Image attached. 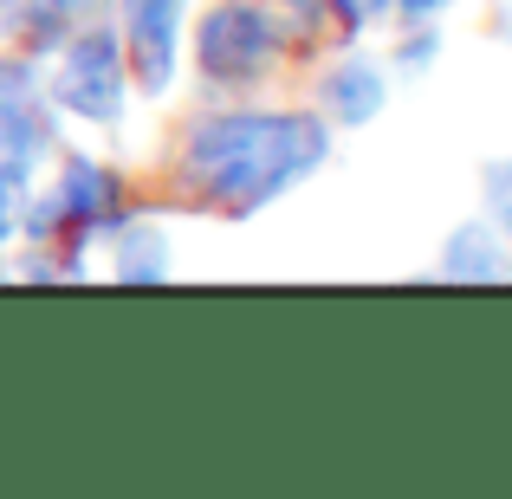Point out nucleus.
<instances>
[{
	"label": "nucleus",
	"instance_id": "nucleus-1",
	"mask_svg": "<svg viewBox=\"0 0 512 499\" xmlns=\"http://www.w3.org/2000/svg\"><path fill=\"white\" fill-rule=\"evenodd\" d=\"M331 156V124L312 111H266V104H234L208 111L182 137V182L221 214H260L286 188L318 175Z\"/></svg>",
	"mask_w": 512,
	"mask_h": 499
},
{
	"label": "nucleus",
	"instance_id": "nucleus-2",
	"mask_svg": "<svg viewBox=\"0 0 512 499\" xmlns=\"http://www.w3.org/2000/svg\"><path fill=\"white\" fill-rule=\"evenodd\" d=\"M286 52V20L260 0H214L195 26V72L214 91H253Z\"/></svg>",
	"mask_w": 512,
	"mask_h": 499
},
{
	"label": "nucleus",
	"instance_id": "nucleus-3",
	"mask_svg": "<svg viewBox=\"0 0 512 499\" xmlns=\"http://www.w3.org/2000/svg\"><path fill=\"white\" fill-rule=\"evenodd\" d=\"M52 91V111L78 117V124H124L130 111V59H124V39L117 26H78L72 39H59V65L46 78Z\"/></svg>",
	"mask_w": 512,
	"mask_h": 499
},
{
	"label": "nucleus",
	"instance_id": "nucleus-4",
	"mask_svg": "<svg viewBox=\"0 0 512 499\" xmlns=\"http://www.w3.org/2000/svg\"><path fill=\"white\" fill-rule=\"evenodd\" d=\"M52 150H59V111H52L46 72L7 52L0 59V182L26 188Z\"/></svg>",
	"mask_w": 512,
	"mask_h": 499
},
{
	"label": "nucleus",
	"instance_id": "nucleus-5",
	"mask_svg": "<svg viewBox=\"0 0 512 499\" xmlns=\"http://www.w3.org/2000/svg\"><path fill=\"white\" fill-rule=\"evenodd\" d=\"M124 26V59H130V85L143 98H163L182 72V20H188V0H117Z\"/></svg>",
	"mask_w": 512,
	"mask_h": 499
},
{
	"label": "nucleus",
	"instance_id": "nucleus-6",
	"mask_svg": "<svg viewBox=\"0 0 512 499\" xmlns=\"http://www.w3.org/2000/svg\"><path fill=\"white\" fill-rule=\"evenodd\" d=\"M52 201H59V234H72V240L111 234L124 221V175L111 163H98V156H65Z\"/></svg>",
	"mask_w": 512,
	"mask_h": 499
},
{
	"label": "nucleus",
	"instance_id": "nucleus-7",
	"mask_svg": "<svg viewBox=\"0 0 512 499\" xmlns=\"http://www.w3.org/2000/svg\"><path fill=\"white\" fill-rule=\"evenodd\" d=\"M383 104H389V78H383V65H376L370 52H344V59H331L325 78H318V111H325V124H338V130L376 124Z\"/></svg>",
	"mask_w": 512,
	"mask_h": 499
},
{
	"label": "nucleus",
	"instance_id": "nucleus-8",
	"mask_svg": "<svg viewBox=\"0 0 512 499\" xmlns=\"http://www.w3.org/2000/svg\"><path fill=\"white\" fill-rule=\"evenodd\" d=\"M441 279H454V286H500V279H512V247L506 234L480 214V221L454 227L448 247H441Z\"/></svg>",
	"mask_w": 512,
	"mask_h": 499
},
{
	"label": "nucleus",
	"instance_id": "nucleus-9",
	"mask_svg": "<svg viewBox=\"0 0 512 499\" xmlns=\"http://www.w3.org/2000/svg\"><path fill=\"white\" fill-rule=\"evenodd\" d=\"M104 247H111V273L124 279V286H156V279H169V234L156 221H117Z\"/></svg>",
	"mask_w": 512,
	"mask_h": 499
},
{
	"label": "nucleus",
	"instance_id": "nucleus-10",
	"mask_svg": "<svg viewBox=\"0 0 512 499\" xmlns=\"http://www.w3.org/2000/svg\"><path fill=\"white\" fill-rule=\"evenodd\" d=\"M480 195H487V221L506 234V247H512V156L506 163H487L480 169Z\"/></svg>",
	"mask_w": 512,
	"mask_h": 499
},
{
	"label": "nucleus",
	"instance_id": "nucleus-11",
	"mask_svg": "<svg viewBox=\"0 0 512 499\" xmlns=\"http://www.w3.org/2000/svg\"><path fill=\"white\" fill-rule=\"evenodd\" d=\"M435 52H441V33H435V20H415L409 33L396 39V65H402V72H422V65L435 59Z\"/></svg>",
	"mask_w": 512,
	"mask_h": 499
},
{
	"label": "nucleus",
	"instance_id": "nucleus-12",
	"mask_svg": "<svg viewBox=\"0 0 512 499\" xmlns=\"http://www.w3.org/2000/svg\"><path fill=\"white\" fill-rule=\"evenodd\" d=\"M325 13L338 26H350V33H363L370 20H383V13H389V0H325Z\"/></svg>",
	"mask_w": 512,
	"mask_h": 499
},
{
	"label": "nucleus",
	"instance_id": "nucleus-13",
	"mask_svg": "<svg viewBox=\"0 0 512 499\" xmlns=\"http://www.w3.org/2000/svg\"><path fill=\"white\" fill-rule=\"evenodd\" d=\"M20 195L26 188H13V182H0V247H7L13 234H20Z\"/></svg>",
	"mask_w": 512,
	"mask_h": 499
},
{
	"label": "nucleus",
	"instance_id": "nucleus-14",
	"mask_svg": "<svg viewBox=\"0 0 512 499\" xmlns=\"http://www.w3.org/2000/svg\"><path fill=\"white\" fill-rule=\"evenodd\" d=\"M33 7H46V13H59V20H85V13H98V7H111V0H33Z\"/></svg>",
	"mask_w": 512,
	"mask_h": 499
},
{
	"label": "nucleus",
	"instance_id": "nucleus-15",
	"mask_svg": "<svg viewBox=\"0 0 512 499\" xmlns=\"http://www.w3.org/2000/svg\"><path fill=\"white\" fill-rule=\"evenodd\" d=\"M454 0H389V13H402V20H435V13H448Z\"/></svg>",
	"mask_w": 512,
	"mask_h": 499
},
{
	"label": "nucleus",
	"instance_id": "nucleus-16",
	"mask_svg": "<svg viewBox=\"0 0 512 499\" xmlns=\"http://www.w3.org/2000/svg\"><path fill=\"white\" fill-rule=\"evenodd\" d=\"M26 20V0H0V33H20Z\"/></svg>",
	"mask_w": 512,
	"mask_h": 499
},
{
	"label": "nucleus",
	"instance_id": "nucleus-17",
	"mask_svg": "<svg viewBox=\"0 0 512 499\" xmlns=\"http://www.w3.org/2000/svg\"><path fill=\"white\" fill-rule=\"evenodd\" d=\"M286 7L299 13V26H318V20H325V0H286Z\"/></svg>",
	"mask_w": 512,
	"mask_h": 499
}]
</instances>
